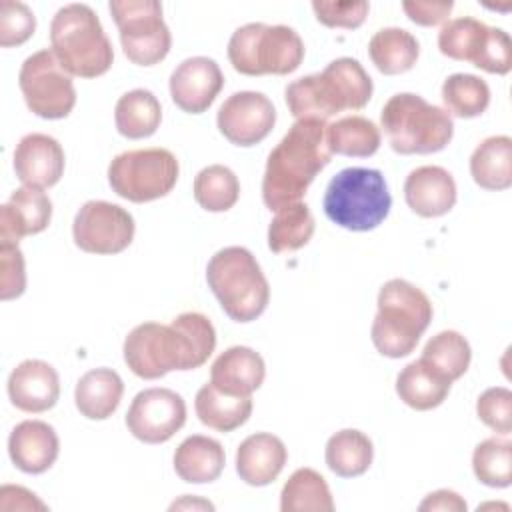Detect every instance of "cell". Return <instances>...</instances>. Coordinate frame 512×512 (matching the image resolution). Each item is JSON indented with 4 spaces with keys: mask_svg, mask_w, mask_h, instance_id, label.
<instances>
[{
    "mask_svg": "<svg viewBox=\"0 0 512 512\" xmlns=\"http://www.w3.org/2000/svg\"><path fill=\"white\" fill-rule=\"evenodd\" d=\"M216 348V330L200 312H182L170 324L144 322L124 340L126 366L144 380L172 370L200 368Z\"/></svg>",
    "mask_w": 512,
    "mask_h": 512,
    "instance_id": "obj_1",
    "label": "cell"
},
{
    "mask_svg": "<svg viewBox=\"0 0 512 512\" xmlns=\"http://www.w3.org/2000/svg\"><path fill=\"white\" fill-rule=\"evenodd\" d=\"M326 122L316 118L296 120L268 154L262 178V200L278 212L304 198L316 174L330 162Z\"/></svg>",
    "mask_w": 512,
    "mask_h": 512,
    "instance_id": "obj_2",
    "label": "cell"
},
{
    "mask_svg": "<svg viewBox=\"0 0 512 512\" xmlns=\"http://www.w3.org/2000/svg\"><path fill=\"white\" fill-rule=\"evenodd\" d=\"M372 78L354 58H336L322 72L290 82L284 98L296 120H326L342 110H362L372 98Z\"/></svg>",
    "mask_w": 512,
    "mask_h": 512,
    "instance_id": "obj_3",
    "label": "cell"
},
{
    "mask_svg": "<svg viewBox=\"0 0 512 512\" xmlns=\"http://www.w3.org/2000/svg\"><path fill=\"white\" fill-rule=\"evenodd\" d=\"M50 46L70 76L96 78L106 74L114 62L112 42L88 4L72 2L54 14Z\"/></svg>",
    "mask_w": 512,
    "mask_h": 512,
    "instance_id": "obj_4",
    "label": "cell"
},
{
    "mask_svg": "<svg viewBox=\"0 0 512 512\" xmlns=\"http://www.w3.org/2000/svg\"><path fill=\"white\" fill-rule=\"evenodd\" d=\"M376 304L378 312L370 328L376 350L388 358L412 354L432 322V302L428 296L408 280L392 278L380 288Z\"/></svg>",
    "mask_w": 512,
    "mask_h": 512,
    "instance_id": "obj_5",
    "label": "cell"
},
{
    "mask_svg": "<svg viewBox=\"0 0 512 512\" xmlns=\"http://www.w3.org/2000/svg\"><path fill=\"white\" fill-rule=\"evenodd\" d=\"M206 280L222 310L234 322H252L268 306V280L254 254L244 246L218 250L206 266Z\"/></svg>",
    "mask_w": 512,
    "mask_h": 512,
    "instance_id": "obj_6",
    "label": "cell"
},
{
    "mask_svg": "<svg viewBox=\"0 0 512 512\" xmlns=\"http://www.w3.org/2000/svg\"><path fill=\"white\" fill-rule=\"evenodd\" d=\"M392 208V196L380 170L344 168L326 186L324 212L330 222L352 232L378 228Z\"/></svg>",
    "mask_w": 512,
    "mask_h": 512,
    "instance_id": "obj_7",
    "label": "cell"
},
{
    "mask_svg": "<svg viewBox=\"0 0 512 512\" xmlns=\"http://www.w3.org/2000/svg\"><path fill=\"white\" fill-rule=\"evenodd\" d=\"M380 124L398 154H434L454 136L452 116L412 92L390 96L380 112Z\"/></svg>",
    "mask_w": 512,
    "mask_h": 512,
    "instance_id": "obj_8",
    "label": "cell"
},
{
    "mask_svg": "<svg viewBox=\"0 0 512 512\" xmlns=\"http://www.w3.org/2000/svg\"><path fill=\"white\" fill-rule=\"evenodd\" d=\"M228 60L236 72L246 76H284L302 64L304 42L290 26L250 22L230 36Z\"/></svg>",
    "mask_w": 512,
    "mask_h": 512,
    "instance_id": "obj_9",
    "label": "cell"
},
{
    "mask_svg": "<svg viewBox=\"0 0 512 512\" xmlns=\"http://www.w3.org/2000/svg\"><path fill=\"white\" fill-rule=\"evenodd\" d=\"M180 174L176 156L166 148L126 150L108 166L110 188L124 200L142 204L172 192Z\"/></svg>",
    "mask_w": 512,
    "mask_h": 512,
    "instance_id": "obj_10",
    "label": "cell"
},
{
    "mask_svg": "<svg viewBox=\"0 0 512 512\" xmlns=\"http://www.w3.org/2000/svg\"><path fill=\"white\" fill-rule=\"evenodd\" d=\"M126 58L138 66L162 62L172 46V34L162 18L158 0H110Z\"/></svg>",
    "mask_w": 512,
    "mask_h": 512,
    "instance_id": "obj_11",
    "label": "cell"
},
{
    "mask_svg": "<svg viewBox=\"0 0 512 512\" xmlns=\"http://www.w3.org/2000/svg\"><path fill=\"white\" fill-rule=\"evenodd\" d=\"M438 48L444 56L472 62L476 68L504 76L512 68V42L502 28L464 16L448 20L438 32Z\"/></svg>",
    "mask_w": 512,
    "mask_h": 512,
    "instance_id": "obj_12",
    "label": "cell"
},
{
    "mask_svg": "<svg viewBox=\"0 0 512 512\" xmlns=\"http://www.w3.org/2000/svg\"><path fill=\"white\" fill-rule=\"evenodd\" d=\"M18 84L26 106L40 118L60 120L76 106L72 76L48 48L34 52L22 62Z\"/></svg>",
    "mask_w": 512,
    "mask_h": 512,
    "instance_id": "obj_13",
    "label": "cell"
},
{
    "mask_svg": "<svg viewBox=\"0 0 512 512\" xmlns=\"http://www.w3.org/2000/svg\"><path fill=\"white\" fill-rule=\"evenodd\" d=\"M134 218L128 210L106 200H88L74 216L72 236L88 254H118L132 244Z\"/></svg>",
    "mask_w": 512,
    "mask_h": 512,
    "instance_id": "obj_14",
    "label": "cell"
},
{
    "mask_svg": "<svg viewBox=\"0 0 512 512\" xmlns=\"http://www.w3.org/2000/svg\"><path fill=\"white\" fill-rule=\"evenodd\" d=\"M186 422V402L170 388H148L134 396L128 412V432L146 444L170 440Z\"/></svg>",
    "mask_w": 512,
    "mask_h": 512,
    "instance_id": "obj_15",
    "label": "cell"
},
{
    "mask_svg": "<svg viewBox=\"0 0 512 512\" xmlns=\"http://www.w3.org/2000/svg\"><path fill=\"white\" fill-rule=\"evenodd\" d=\"M216 124L228 142L248 148L262 142L272 132L276 124V108L262 92H234L222 102Z\"/></svg>",
    "mask_w": 512,
    "mask_h": 512,
    "instance_id": "obj_16",
    "label": "cell"
},
{
    "mask_svg": "<svg viewBox=\"0 0 512 512\" xmlns=\"http://www.w3.org/2000/svg\"><path fill=\"white\" fill-rule=\"evenodd\" d=\"M224 86V74L216 60L192 56L182 60L170 74V96L188 114L206 112Z\"/></svg>",
    "mask_w": 512,
    "mask_h": 512,
    "instance_id": "obj_17",
    "label": "cell"
},
{
    "mask_svg": "<svg viewBox=\"0 0 512 512\" xmlns=\"http://www.w3.org/2000/svg\"><path fill=\"white\" fill-rule=\"evenodd\" d=\"M64 150L48 134L32 132L20 138L14 150V172L24 186L50 188L64 174Z\"/></svg>",
    "mask_w": 512,
    "mask_h": 512,
    "instance_id": "obj_18",
    "label": "cell"
},
{
    "mask_svg": "<svg viewBox=\"0 0 512 512\" xmlns=\"http://www.w3.org/2000/svg\"><path fill=\"white\" fill-rule=\"evenodd\" d=\"M52 218V202L42 188H16L0 206V244H18L22 236L40 234Z\"/></svg>",
    "mask_w": 512,
    "mask_h": 512,
    "instance_id": "obj_19",
    "label": "cell"
},
{
    "mask_svg": "<svg viewBox=\"0 0 512 512\" xmlns=\"http://www.w3.org/2000/svg\"><path fill=\"white\" fill-rule=\"evenodd\" d=\"M8 396L22 412H46L60 396L58 372L44 360H24L8 376Z\"/></svg>",
    "mask_w": 512,
    "mask_h": 512,
    "instance_id": "obj_20",
    "label": "cell"
},
{
    "mask_svg": "<svg viewBox=\"0 0 512 512\" xmlns=\"http://www.w3.org/2000/svg\"><path fill=\"white\" fill-rule=\"evenodd\" d=\"M404 198L418 216L438 218L454 208L456 182L442 166H418L406 176Z\"/></svg>",
    "mask_w": 512,
    "mask_h": 512,
    "instance_id": "obj_21",
    "label": "cell"
},
{
    "mask_svg": "<svg viewBox=\"0 0 512 512\" xmlns=\"http://www.w3.org/2000/svg\"><path fill=\"white\" fill-rule=\"evenodd\" d=\"M60 440L56 430L42 420H24L8 438V454L14 466L26 474L46 472L58 458Z\"/></svg>",
    "mask_w": 512,
    "mask_h": 512,
    "instance_id": "obj_22",
    "label": "cell"
},
{
    "mask_svg": "<svg viewBox=\"0 0 512 512\" xmlns=\"http://www.w3.org/2000/svg\"><path fill=\"white\" fill-rule=\"evenodd\" d=\"M286 460L288 452L278 436L256 432L240 442L236 450V472L250 486H268L280 476Z\"/></svg>",
    "mask_w": 512,
    "mask_h": 512,
    "instance_id": "obj_23",
    "label": "cell"
},
{
    "mask_svg": "<svg viewBox=\"0 0 512 512\" xmlns=\"http://www.w3.org/2000/svg\"><path fill=\"white\" fill-rule=\"evenodd\" d=\"M266 366L262 356L248 346L224 350L210 368V382L226 394L252 396L264 382Z\"/></svg>",
    "mask_w": 512,
    "mask_h": 512,
    "instance_id": "obj_24",
    "label": "cell"
},
{
    "mask_svg": "<svg viewBox=\"0 0 512 512\" xmlns=\"http://www.w3.org/2000/svg\"><path fill=\"white\" fill-rule=\"evenodd\" d=\"M226 464L224 448L218 440L192 434L174 452V470L188 484L214 482Z\"/></svg>",
    "mask_w": 512,
    "mask_h": 512,
    "instance_id": "obj_25",
    "label": "cell"
},
{
    "mask_svg": "<svg viewBox=\"0 0 512 512\" xmlns=\"http://www.w3.org/2000/svg\"><path fill=\"white\" fill-rule=\"evenodd\" d=\"M124 394V382L112 368L88 370L74 388L78 412L88 420L110 418Z\"/></svg>",
    "mask_w": 512,
    "mask_h": 512,
    "instance_id": "obj_26",
    "label": "cell"
},
{
    "mask_svg": "<svg viewBox=\"0 0 512 512\" xmlns=\"http://www.w3.org/2000/svg\"><path fill=\"white\" fill-rule=\"evenodd\" d=\"M194 410L204 426L218 432H232L250 418L252 398L226 394L208 382L196 392Z\"/></svg>",
    "mask_w": 512,
    "mask_h": 512,
    "instance_id": "obj_27",
    "label": "cell"
},
{
    "mask_svg": "<svg viewBox=\"0 0 512 512\" xmlns=\"http://www.w3.org/2000/svg\"><path fill=\"white\" fill-rule=\"evenodd\" d=\"M470 174L484 190H506L512 186V138L488 136L470 156Z\"/></svg>",
    "mask_w": 512,
    "mask_h": 512,
    "instance_id": "obj_28",
    "label": "cell"
},
{
    "mask_svg": "<svg viewBox=\"0 0 512 512\" xmlns=\"http://www.w3.org/2000/svg\"><path fill=\"white\" fill-rule=\"evenodd\" d=\"M450 386L452 382L436 374L420 358L406 364L396 376L398 398L414 410H432L440 406L446 400Z\"/></svg>",
    "mask_w": 512,
    "mask_h": 512,
    "instance_id": "obj_29",
    "label": "cell"
},
{
    "mask_svg": "<svg viewBox=\"0 0 512 512\" xmlns=\"http://www.w3.org/2000/svg\"><path fill=\"white\" fill-rule=\"evenodd\" d=\"M162 120V106L158 98L144 88L122 94L114 108L116 130L130 140L152 136Z\"/></svg>",
    "mask_w": 512,
    "mask_h": 512,
    "instance_id": "obj_30",
    "label": "cell"
},
{
    "mask_svg": "<svg viewBox=\"0 0 512 512\" xmlns=\"http://www.w3.org/2000/svg\"><path fill=\"white\" fill-rule=\"evenodd\" d=\"M372 64L386 76L408 72L420 54L418 40L404 28H382L368 42Z\"/></svg>",
    "mask_w": 512,
    "mask_h": 512,
    "instance_id": "obj_31",
    "label": "cell"
},
{
    "mask_svg": "<svg viewBox=\"0 0 512 512\" xmlns=\"http://www.w3.org/2000/svg\"><path fill=\"white\" fill-rule=\"evenodd\" d=\"M282 512H332L334 500L320 472L314 468H298L286 480L280 492Z\"/></svg>",
    "mask_w": 512,
    "mask_h": 512,
    "instance_id": "obj_32",
    "label": "cell"
},
{
    "mask_svg": "<svg viewBox=\"0 0 512 512\" xmlns=\"http://www.w3.org/2000/svg\"><path fill=\"white\" fill-rule=\"evenodd\" d=\"M374 458L372 440L354 428H344L332 434L326 442V464L342 478L364 474Z\"/></svg>",
    "mask_w": 512,
    "mask_h": 512,
    "instance_id": "obj_33",
    "label": "cell"
},
{
    "mask_svg": "<svg viewBox=\"0 0 512 512\" xmlns=\"http://www.w3.org/2000/svg\"><path fill=\"white\" fill-rule=\"evenodd\" d=\"M326 144L332 154L368 158L380 148V130L364 116H344L326 126Z\"/></svg>",
    "mask_w": 512,
    "mask_h": 512,
    "instance_id": "obj_34",
    "label": "cell"
},
{
    "mask_svg": "<svg viewBox=\"0 0 512 512\" xmlns=\"http://www.w3.org/2000/svg\"><path fill=\"white\" fill-rule=\"evenodd\" d=\"M420 360L448 382H454L468 370L472 350L460 332L442 330L426 342Z\"/></svg>",
    "mask_w": 512,
    "mask_h": 512,
    "instance_id": "obj_35",
    "label": "cell"
},
{
    "mask_svg": "<svg viewBox=\"0 0 512 512\" xmlns=\"http://www.w3.org/2000/svg\"><path fill=\"white\" fill-rule=\"evenodd\" d=\"M314 234V216L304 202L290 204L276 212L268 226V248L274 254L294 252L310 242Z\"/></svg>",
    "mask_w": 512,
    "mask_h": 512,
    "instance_id": "obj_36",
    "label": "cell"
},
{
    "mask_svg": "<svg viewBox=\"0 0 512 512\" xmlns=\"http://www.w3.org/2000/svg\"><path fill=\"white\" fill-rule=\"evenodd\" d=\"M442 102L450 116L476 118L490 104V88L480 76L458 72L444 80Z\"/></svg>",
    "mask_w": 512,
    "mask_h": 512,
    "instance_id": "obj_37",
    "label": "cell"
},
{
    "mask_svg": "<svg viewBox=\"0 0 512 512\" xmlns=\"http://www.w3.org/2000/svg\"><path fill=\"white\" fill-rule=\"evenodd\" d=\"M240 196L236 174L224 164L202 168L194 178V200L208 212L230 210Z\"/></svg>",
    "mask_w": 512,
    "mask_h": 512,
    "instance_id": "obj_38",
    "label": "cell"
},
{
    "mask_svg": "<svg viewBox=\"0 0 512 512\" xmlns=\"http://www.w3.org/2000/svg\"><path fill=\"white\" fill-rule=\"evenodd\" d=\"M476 478L490 488H506L512 482V442L504 438L482 440L472 454Z\"/></svg>",
    "mask_w": 512,
    "mask_h": 512,
    "instance_id": "obj_39",
    "label": "cell"
},
{
    "mask_svg": "<svg viewBox=\"0 0 512 512\" xmlns=\"http://www.w3.org/2000/svg\"><path fill=\"white\" fill-rule=\"evenodd\" d=\"M36 30L34 12L22 4L12 0L0 2V46H20L24 44Z\"/></svg>",
    "mask_w": 512,
    "mask_h": 512,
    "instance_id": "obj_40",
    "label": "cell"
},
{
    "mask_svg": "<svg viewBox=\"0 0 512 512\" xmlns=\"http://www.w3.org/2000/svg\"><path fill=\"white\" fill-rule=\"evenodd\" d=\"M478 418L494 432L508 436L512 430V392L504 386H492L478 396Z\"/></svg>",
    "mask_w": 512,
    "mask_h": 512,
    "instance_id": "obj_41",
    "label": "cell"
},
{
    "mask_svg": "<svg viewBox=\"0 0 512 512\" xmlns=\"http://www.w3.org/2000/svg\"><path fill=\"white\" fill-rule=\"evenodd\" d=\"M312 10L318 18L328 28H346L354 30L358 28L370 10V4L366 0H348V2H312Z\"/></svg>",
    "mask_w": 512,
    "mask_h": 512,
    "instance_id": "obj_42",
    "label": "cell"
},
{
    "mask_svg": "<svg viewBox=\"0 0 512 512\" xmlns=\"http://www.w3.org/2000/svg\"><path fill=\"white\" fill-rule=\"evenodd\" d=\"M26 290L24 256L18 244H0V298L12 300Z\"/></svg>",
    "mask_w": 512,
    "mask_h": 512,
    "instance_id": "obj_43",
    "label": "cell"
},
{
    "mask_svg": "<svg viewBox=\"0 0 512 512\" xmlns=\"http://www.w3.org/2000/svg\"><path fill=\"white\" fill-rule=\"evenodd\" d=\"M402 8L406 16L420 26H436L448 20L454 2L452 0H442V2H432V0H406L402 2Z\"/></svg>",
    "mask_w": 512,
    "mask_h": 512,
    "instance_id": "obj_44",
    "label": "cell"
},
{
    "mask_svg": "<svg viewBox=\"0 0 512 512\" xmlns=\"http://www.w3.org/2000/svg\"><path fill=\"white\" fill-rule=\"evenodd\" d=\"M418 508L422 512H426V510H454V512H462V510H466V502L454 490H436V492L428 494L420 502Z\"/></svg>",
    "mask_w": 512,
    "mask_h": 512,
    "instance_id": "obj_45",
    "label": "cell"
}]
</instances>
